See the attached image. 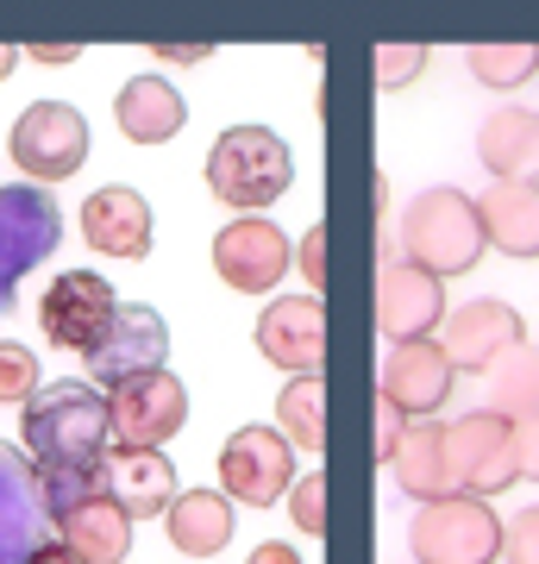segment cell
I'll return each instance as SVG.
<instances>
[{
    "mask_svg": "<svg viewBox=\"0 0 539 564\" xmlns=\"http://www.w3.org/2000/svg\"><path fill=\"white\" fill-rule=\"evenodd\" d=\"M25 452L51 521L107 496V452H114L107 395L95 383H44L25 402Z\"/></svg>",
    "mask_w": 539,
    "mask_h": 564,
    "instance_id": "6da1fadb",
    "label": "cell"
},
{
    "mask_svg": "<svg viewBox=\"0 0 539 564\" xmlns=\"http://www.w3.org/2000/svg\"><path fill=\"white\" fill-rule=\"evenodd\" d=\"M401 263H414L427 276H464L483 263V220L477 202L440 182V188H420L408 214H401Z\"/></svg>",
    "mask_w": 539,
    "mask_h": 564,
    "instance_id": "7a4b0ae2",
    "label": "cell"
},
{
    "mask_svg": "<svg viewBox=\"0 0 539 564\" xmlns=\"http://www.w3.org/2000/svg\"><path fill=\"white\" fill-rule=\"evenodd\" d=\"M289 182H295V158L270 126H226L207 144V195L220 207L258 214V207L289 195Z\"/></svg>",
    "mask_w": 539,
    "mask_h": 564,
    "instance_id": "3957f363",
    "label": "cell"
},
{
    "mask_svg": "<svg viewBox=\"0 0 539 564\" xmlns=\"http://www.w3.org/2000/svg\"><path fill=\"white\" fill-rule=\"evenodd\" d=\"M414 564H496L502 558V514L477 496H445L420 502L408 521Z\"/></svg>",
    "mask_w": 539,
    "mask_h": 564,
    "instance_id": "277c9868",
    "label": "cell"
},
{
    "mask_svg": "<svg viewBox=\"0 0 539 564\" xmlns=\"http://www.w3.org/2000/svg\"><path fill=\"white\" fill-rule=\"evenodd\" d=\"M63 239V207L32 188V182H7L0 188V314H13L25 270H39Z\"/></svg>",
    "mask_w": 539,
    "mask_h": 564,
    "instance_id": "5b68a950",
    "label": "cell"
},
{
    "mask_svg": "<svg viewBox=\"0 0 539 564\" xmlns=\"http://www.w3.org/2000/svg\"><path fill=\"white\" fill-rule=\"evenodd\" d=\"M107 426H114V452H163L188 426V389L170 370L132 377V383L107 389Z\"/></svg>",
    "mask_w": 539,
    "mask_h": 564,
    "instance_id": "8992f818",
    "label": "cell"
},
{
    "mask_svg": "<svg viewBox=\"0 0 539 564\" xmlns=\"http://www.w3.org/2000/svg\"><path fill=\"white\" fill-rule=\"evenodd\" d=\"M445 458H452V477H459V496H477V502H496L502 489L520 484L515 464V426L477 408V414H459L445 421Z\"/></svg>",
    "mask_w": 539,
    "mask_h": 564,
    "instance_id": "52a82bcc",
    "label": "cell"
},
{
    "mask_svg": "<svg viewBox=\"0 0 539 564\" xmlns=\"http://www.w3.org/2000/svg\"><path fill=\"white\" fill-rule=\"evenodd\" d=\"M301 464L295 445L282 440L277 426H239L233 440L220 445V496L245 508H277L289 489H295Z\"/></svg>",
    "mask_w": 539,
    "mask_h": 564,
    "instance_id": "ba28073f",
    "label": "cell"
},
{
    "mask_svg": "<svg viewBox=\"0 0 539 564\" xmlns=\"http://www.w3.org/2000/svg\"><path fill=\"white\" fill-rule=\"evenodd\" d=\"M114 314H120V295H114V282L100 276V270H63L39 295L44 339L57 345V351H82V358L107 339Z\"/></svg>",
    "mask_w": 539,
    "mask_h": 564,
    "instance_id": "9c48e42d",
    "label": "cell"
},
{
    "mask_svg": "<svg viewBox=\"0 0 539 564\" xmlns=\"http://www.w3.org/2000/svg\"><path fill=\"white\" fill-rule=\"evenodd\" d=\"M88 158V120L69 101H32L13 120V163L25 170L32 188L44 182H69Z\"/></svg>",
    "mask_w": 539,
    "mask_h": 564,
    "instance_id": "30bf717a",
    "label": "cell"
},
{
    "mask_svg": "<svg viewBox=\"0 0 539 564\" xmlns=\"http://www.w3.org/2000/svg\"><path fill=\"white\" fill-rule=\"evenodd\" d=\"M520 339H527V321L508 302H496V295L445 307V321H440V351L459 377H489Z\"/></svg>",
    "mask_w": 539,
    "mask_h": 564,
    "instance_id": "8fae6325",
    "label": "cell"
},
{
    "mask_svg": "<svg viewBox=\"0 0 539 564\" xmlns=\"http://www.w3.org/2000/svg\"><path fill=\"white\" fill-rule=\"evenodd\" d=\"M163 358H170V326H163V314L151 302H120L107 339L88 351V383L120 389V383H132V377L163 370Z\"/></svg>",
    "mask_w": 539,
    "mask_h": 564,
    "instance_id": "7c38bea8",
    "label": "cell"
},
{
    "mask_svg": "<svg viewBox=\"0 0 539 564\" xmlns=\"http://www.w3.org/2000/svg\"><path fill=\"white\" fill-rule=\"evenodd\" d=\"M295 263V245L282 239L277 220H226L214 232V270L239 295H270Z\"/></svg>",
    "mask_w": 539,
    "mask_h": 564,
    "instance_id": "4fadbf2b",
    "label": "cell"
},
{
    "mask_svg": "<svg viewBox=\"0 0 539 564\" xmlns=\"http://www.w3.org/2000/svg\"><path fill=\"white\" fill-rule=\"evenodd\" d=\"M459 389V370L445 364L440 339H408V345H389V358L377 370V395L396 402L408 421H433Z\"/></svg>",
    "mask_w": 539,
    "mask_h": 564,
    "instance_id": "5bb4252c",
    "label": "cell"
},
{
    "mask_svg": "<svg viewBox=\"0 0 539 564\" xmlns=\"http://www.w3.org/2000/svg\"><path fill=\"white\" fill-rule=\"evenodd\" d=\"M258 351L277 370L289 377H320V364H326V307L320 295H282L258 314Z\"/></svg>",
    "mask_w": 539,
    "mask_h": 564,
    "instance_id": "9a60e30c",
    "label": "cell"
},
{
    "mask_svg": "<svg viewBox=\"0 0 539 564\" xmlns=\"http://www.w3.org/2000/svg\"><path fill=\"white\" fill-rule=\"evenodd\" d=\"M445 321V282L414 270V263L389 258L377 270V326L389 333V345L433 339V326Z\"/></svg>",
    "mask_w": 539,
    "mask_h": 564,
    "instance_id": "2e32d148",
    "label": "cell"
},
{
    "mask_svg": "<svg viewBox=\"0 0 539 564\" xmlns=\"http://www.w3.org/2000/svg\"><path fill=\"white\" fill-rule=\"evenodd\" d=\"M82 239L100 258H132V263L151 258V202H144L139 188H126V182L95 188L82 202Z\"/></svg>",
    "mask_w": 539,
    "mask_h": 564,
    "instance_id": "e0dca14e",
    "label": "cell"
},
{
    "mask_svg": "<svg viewBox=\"0 0 539 564\" xmlns=\"http://www.w3.org/2000/svg\"><path fill=\"white\" fill-rule=\"evenodd\" d=\"M44 514L39 502V477H32V458L0 445V564H25L44 545Z\"/></svg>",
    "mask_w": 539,
    "mask_h": 564,
    "instance_id": "ac0fdd59",
    "label": "cell"
},
{
    "mask_svg": "<svg viewBox=\"0 0 539 564\" xmlns=\"http://www.w3.org/2000/svg\"><path fill=\"white\" fill-rule=\"evenodd\" d=\"M483 245L502 258H539V182H489L477 202Z\"/></svg>",
    "mask_w": 539,
    "mask_h": 564,
    "instance_id": "d6986e66",
    "label": "cell"
},
{
    "mask_svg": "<svg viewBox=\"0 0 539 564\" xmlns=\"http://www.w3.org/2000/svg\"><path fill=\"white\" fill-rule=\"evenodd\" d=\"M57 527V545L69 552L76 564H126V552H132V514H126L114 496H95V502L69 508Z\"/></svg>",
    "mask_w": 539,
    "mask_h": 564,
    "instance_id": "ffe728a7",
    "label": "cell"
},
{
    "mask_svg": "<svg viewBox=\"0 0 539 564\" xmlns=\"http://www.w3.org/2000/svg\"><path fill=\"white\" fill-rule=\"evenodd\" d=\"M233 527H239V514L220 489H182L176 502L163 508V540L176 545L182 558H220L233 545Z\"/></svg>",
    "mask_w": 539,
    "mask_h": 564,
    "instance_id": "44dd1931",
    "label": "cell"
},
{
    "mask_svg": "<svg viewBox=\"0 0 539 564\" xmlns=\"http://www.w3.org/2000/svg\"><path fill=\"white\" fill-rule=\"evenodd\" d=\"M477 158L496 182H539V107H496L477 132Z\"/></svg>",
    "mask_w": 539,
    "mask_h": 564,
    "instance_id": "7402d4cb",
    "label": "cell"
},
{
    "mask_svg": "<svg viewBox=\"0 0 539 564\" xmlns=\"http://www.w3.org/2000/svg\"><path fill=\"white\" fill-rule=\"evenodd\" d=\"M389 470H396V489L414 496V502H445V496H459V477H452V458H445V426L440 421H408Z\"/></svg>",
    "mask_w": 539,
    "mask_h": 564,
    "instance_id": "603a6c76",
    "label": "cell"
},
{
    "mask_svg": "<svg viewBox=\"0 0 539 564\" xmlns=\"http://www.w3.org/2000/svg\"><path fill=\"white\" fill-rule=\"evenodd\" d=\"M107 496L132 521H151L176 502V464L163 452H107Z\"/></svg>",
    "mask_w": 539,
    "mask_h": 564,
    "instance_id": "cb8c5ba5",
    "label": "cell"
},
{
    "mask_svg": "<svg viewBox=\"0 0 539 564\" xmlns=\"http://www.w3.org/2000/svg\"><path fill=\"white\" fill-rule=\"evenodd\" d=\"M114 120H120V132L132 144H163L188 126V107H182V95L163 76H132L114 95Z\"/></svg>",
    "mask_w": 539,
    "mask_h": 564,
    "instance_id": "d4e9b609",
    "label": "cell"
},
{
    "mask_svg": "<svg viewBox=\"0 0 539 564\" xmlns=\"http://www.w3.org/2000/svg\"><path fill=\"white\" fill-rule=\"evenodd\" d=\"M489 414H502L508 426L539 421V345L520 339L508 358L489 370Z\"/></svg>",
    "mask_w": 539,
    "mask_h": 564,
    "instance_id": "484cf974",
    "label": "cell"
},
{
    "mask_svg": "<svg viewBox=\"0 0 539 564\" xmlns=\"http://www.w3.org/2000/svg\"><path fill=\"white\" fill-rule=\"evenodd\" d=\"M320 402H326V377H289L277 395V433L295 452H320L326 445V414H320Z\"/></svg>",
    "mask_w": 539,
    "mask_h": 564,
    "instance_id": "4316f807",
    "label": "cell"
},
{
    "mask_svg": "<svg viewBox=\"0 0 539 564\" xmlns=\"http://www.w3.org/2000/svg\"><path fill=\"white\" fill-rule=\"evenodd\" d=\"M464 69L483 88H520V82L539 76V44H471L464 51Z\"/></svg>",
    "mask_w": 539,
    "mask_h": 564,
    "instance_id": "83f0119b",
    "label": "cell"
},
{
    "mask_svg": "<svg viewBox=\"0 0 539 564\" xmlns=\"http://www.w3.org/2000/svg\"><path fill=\"white\" fill-rule=\"evenodd\" d=\"M39 370L44 364L32 358V345H13V339H0V408H25L32 395H39Z\"/></svg>",
    "mask_w": 539,
    "mask_h": 564,
    "instance_id": "f1b7e54d",
    "label": "cell"
},
{
    "mask_svg": "<svg viewBox=\"0 0 539 564\" xmlns=\"http://www.w3.org/2000/svg\"><path fill=\"white\" fill-rule=\"evenodd\" d=\"M289 514H295V527L308 533V540L326 533V477H320V470H301L295 477V489H289Z\"/></svg>",
    "mask_w": 539,
    "mask_h": 564,
    "instance_id": "f546056e",
    "label": "cell"
},
{
    "mask_svg": "<svg viewBox=\"0 0 539 564\" xmlns=\"http://www.w3.org/2000/svg\"><path fill=\"white\" fill-rule=\"evenodd\" d=\"M377 88H408V82L433 63V51L427 44H377Z\"/></svg>",
    "mask_w": 539,
    "mask_h": 564,
    "instance_id": "4dcf8cb0",
    "label": "cell"
},
{
    "mask_svg": "<svg viewBox=\"0 0 539 564\" xmlns=\"http://www.w3.org/2000/svg\"><path fill=\"white\" fill-rule=\"evenodd\" d=\"M502 564H539V502L502 521Z\"/></svg>",
    "mask_w": 539,
    "mask_h": 564,
    "instance_id": "1f68e13d",
    "label": "cell"
},
{
    "mask_svg": "<svg viewBox=\"0 0 539 564\" xmlns=\"http://www.w3.org/2000/svg\"><path fill=\"white\" fill-rule=\"evenodd\" d=\"M401 433H408V414H401L396 402H382V395H377V440H370V452H377V464H389V458H396Z\"/></svg>",
    "mask_w": 539,
    "mask_h": 564,
    "instance_id": "d6a6232c",
    "label": "cell"
},
{
    "mask_svg": "<svg viewBox=\"0 0 539 564\" xmlns=\"http://www.w3.org/2000/svg\"><path fill=\"white\" fill-rule=\"evenodd\" d=\"M295 263H301V276L314 282V289H326V276H333V270H326V226H314V232L301 239Z\"/></svg>",
    "mask_w": 539,
    "mask_h": 564,
    "instance_id": "836d02e7",
    "label": "cell"
},
{
    "mask_svg": "<svg viewBox=\"0 0 539 564\" xmlns=\"http://www.w3.org/2000/svg\"><path fill=\"white\" fill-rule=\"evenodd\" d=\"M515 464H520V477H533L539 484V421L515 426Z\"/></svg>",
    "mask_w": 539,
    "mask_h": 564,
    "instance_id": "e575fe53",
    "label": "cell"
},
{
    "mask_svg": "<svg viewBox=\"0 0 539 564\" xmlns=\"http://www.w3.org/2000/svg\"><path fill=\"white\" fill-rule=\"evenodd\" d=\"M158 57L163 63H201V57H214L207 44H158Z\"/></svg>",
    "mask_w": 539,
    "mask_h": 564,
    "instance_id": "d590c367",
    "label": "cell"
},
{
    "mask_svg": "<svg viewBox=\"0 0 539 564\" xmlns=\"http://www.w3.org/2000/svg\"><path fill=\"white\" fill-rule=\"evenodd\" d=\"M245 564H301V558H295V552H289L282 540H270V545H258V552H251Z\"/></svg>",
    "mask_w": 539,
    "mask_h": 564,
    "instance_id": "8d00e7d4",
    "label": "cell"
},
{
    "mask_svg": "<svg viewBox=\"0 0 539 564\" xmlns=\"http://www.w3.org/2000/svg\"><path fill=\"white\" fill-rule=\"evenodd\" d=\"M39 63H69V57H82L76 44H44V51H32Z\"/></svg>",
    "mask_w": 539,
    "mask_h": 564,
    "instance_id": "74e56055",
    "label": "cell"
},
{
    "mask_svg": "<svg viewBox=\"0 0 539 564\" xmlns=\"http://www.w3.org/2000/svg\"><path fill=\"white\" fill-rule=\"evenodd\" d=\"M25 564H76V558H69L63 545H39V552H32V558H25Z\"/></svg>",
    "mask_w": 539,
    "mask_h": 564,
    "instance_id": "f35d334b",
    "label": "cell"
},
{
    "mask_svg": "<svg viewBox=\"0 0 539 564\" xmlns=\"http://www.w3.org/2000/svg\"><path fill=\"white\" fill-rule=\"evenodd\" d=\"M13 63H20V51H13V44H0V82L13 76Z\"/></svg>",
    "mask_w": 539,
    "mask_h": 564,
    "instance_id": "ab89813d",
    "label": "cell"
}]
</instances>
